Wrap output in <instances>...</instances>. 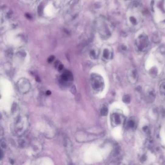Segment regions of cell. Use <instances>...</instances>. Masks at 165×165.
<instances>
[{"label":"cell","instance_id":"6da1fadb","mask_svg":"<svg viewBox=\"0 0 165 165\" xmlns=\"http://www.w3.org/2000/svg\"><path fill=\"white\" fill-rule=\"evenodd\" d=\"M140 3L138 0L133 2L127 13V22L132 31H137L140 28L142 24V17L139 12Z\"/></svg>","mask_w":165,"mask_h":165},{"label":"cell","instance_id":"7a4b0ae2","mask_svg":"<svg viewBox=\"0 0 165 165\" xmlns=\"http://www.w3.org/2000/svg\"><path fill=\"white\" fill-rule=\"evenodd\" d=\"M29 126L28 117L26 115L20 114L15 117L11 125V132L16 137H20L25 134Z\"/></svg>","mask_w":165,"mask_h":165},{"label":"cell","instance_id":"3957f363","mask_svg":"<svg viewBox=\"0 0 165 165\" xmlns=\"http://www.w3.org/2000/svg\"><path fill=\"white\" fill-rule=\"evenodd\" d=\"M149 46L150 41L146 35H140L136 40V48L139 52L141 53L146 52L148 50Z\"/></svg>","mask_w":165,"mask_h":165},{"label":"cell","instance_id":"277c9868","mask_svg":"<svg viewBox=\"0 0 165 165\" xmlns=\"http://www.w3.org/2000/svg\"><path fill=\"white\" fill-rule=\"evenodd\" d=\"M125 117L122 112L117 111H113L111 115V122L113 127L121 126L125 122Z\"/></svg>","mask_w":165,"mask_h":165},{"label":"cell","instance_id":"5b68a950","mask_svg":"<svg viewBox=\"0 0 165 165\" xmlns=\"http://www.w3.org/2000/svg\"><path fill=\"white\" fill-rule=\"evenodd\" d=\"M91 82L92 88L95 91H101L104 88V81L100 75L96 74H91Z\"/></svg>","mask_w":165,"mask_h":165},{"label":"cell","instance_id":"8992f818","mask_svg":"<svg viewBox=\"0 0 165 165\" xmlns=\"http://www.w3.org/2000/svg\"><path fill=\"white\" fill-rule=\"evenodd\" d=\"M31 87L29 81L25 78H22L19 80L17 83L18 91L22 94L27 93L30 91Z\"/></svg>","mask_w":165,"mask_h":165},{"label":"cell","instance_id":"52a82bcc","mask_svg":"<svg viewBox=\"0 0 165 165\" xmlns=\"http://www.w3.org/2000/svg\"><path fill=\"white\" fill-rule=\"evenodd\" d=\"M144 97L148 103H153L156 98V91L153 87L147 86L144 89Z\"/></svg>","mask_w":165,"mask_h":165},{"label":"cell","instance_id":"ba28073f","mask_svg":"<svg viewBox=\"0 0 165 165\" xmlns=\"http://www.w3.org/2000/svg\"><path fill=\"white\" fill-rule=\"evenodd\" d=\"M127 77L129 83L135 84L138 80V73L137 69L135 67H131L128 70L127 73Z\"/></svg>","mask_w":165,"mask_h":165},{"label":"cell","instance_id":"9c48e42d","mask_svg":"<svg viewBox=\"0 0 165 165\" xmlns=\"http://www.w3.org/2000/svg\"><path fill=\"white\" fill-rule=\"evenodd\" d=\"M73 81V76L71 72L66 70L61 76L60 81L63 84H67Z\"/></svg>","mask_w":165,"mask_h":165},{"label":"cell","instance_id":"30bf717a","mask_svg":"<svg viewBox=\"0 0 165 165\" xmlns=\"http://www.w3.org/2000/svg\"><path fill=\"white\" fill-rule=\"evenodd\" d=\"M137 120L134 117H131L126 122V128L128 130H135L137 127Z\"/></svg>","mask_w":165,"mask_h":165},{"label":"cell","instance_id":"8fae6325","mask_svg":"<svg viewBox=\"0 0 165 165\" xmlns=\"http://www.w3.org/2000/svg\"><path fill=\"white\" fill-rule=\"evenodd\" d=\"M113 57V51L109 49H106L104 50L103 59L104 61H108Z\"/></svg>","mask_w":165,"mask_h":165},{"label":"cell","instance_id":"7c38bea8","mask_svg":"<svg viewBox=\"0 0 165 165\" xmlns=\"http://www.w3.org/2000/svg\"><path fill=\"white\" fill-rule=\"evenodd\" d=\"M159 91L161 95L165 97V80L162 81L161 82L159 86Z\"/></svg>","mask_w":165,"mask_h":165},{"label":"cell","instance_id":"4fadbf2b","mask_svg":"<svg viewBox=\"0 0 165 165\" xmlns=\"http://www.w3.org/2000/svg\"><path fill=\"white\" fill-rule=\"evenodd\" d=\"M108 113V108L107 106L105 105H104L103 107L101 108V110H100V114L102 116H106Z\"/></svg>","mask_w":165,"mask_h":165},{"label":"cell","instance_id":"5bb4252c","mask_svg":"<svg viewBox=\"0 0 165 165\" xmlns=\"http://www.w3.org/2000/svg\"><path fill=\"white\" fill-rule=\"evenodd\" d=\"M131 96L128 95H125L122 98L123 102L125 104H129L131 102Z\"/></svg>","mask_w":165,"mask_h":165},{"label":"cell","instance_id":"9a60e30c","mask_svg":"<svg viewBox=\"0 0 165 165\" xmlns=\"http://www.w3.org/2000/svg\"><path fill=\"white\" fill-rule=\"evenodd\" d=\"M153 42H155V43H157V42H158L160 41V38H159V36L157 33L153 36Z\"/></svg>","mask_w":165,"mask_h":165},{"label":"cell","instance_id":"2e32d148","mask_svg":"<svg viewBox=\"0 0 165 165\" xmlns=\"http://www.w3.org/2000/svg\"><path fill=\"white\" fill-rule=\"evenodd\" d=\"M64 69V65L63 64H60L59 65L58 67V70L59 71H61L62 70H63V69Z\"/></svg>","mask_w":165,"mask_h":165},{"label":"cell","instance_id":"e0dca14e","mask_svg":"<svg viewBox=\"0 0 165 165\" xmlns=\"http://www.w3.org/2000/svg\"><path fill=\"white\" fill-rule=\"evenodd\" d=\"M54 59V57L53 56H50L49 59H48V62L49 63H51V62L53 61Z\"/></svg>","mask_w":165,"mask_h":165},{"label":"cell","instance_id":"ac0fdd59","mask_svg":"<svg viewBox=\"0 0 165 165\" xmlns=\"http://www.w3.org/2000/svg\"><path fill=\"white\" fill-rule=\"evenodd\" d=\"M51 91H46V95H51Z\"/></svg>","mask_w":165,"mask_h":165}]
</instances>
